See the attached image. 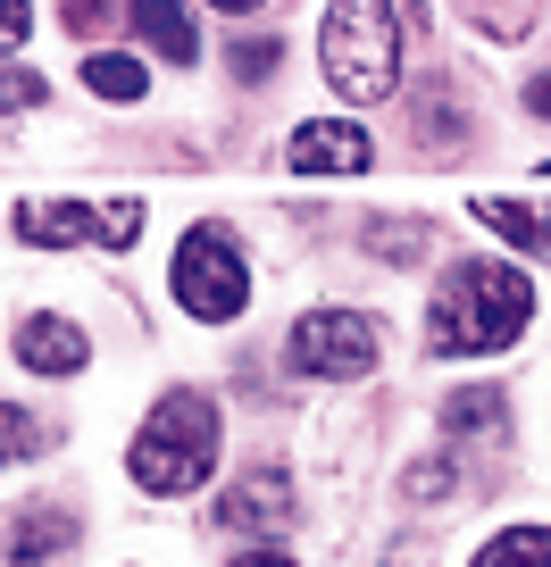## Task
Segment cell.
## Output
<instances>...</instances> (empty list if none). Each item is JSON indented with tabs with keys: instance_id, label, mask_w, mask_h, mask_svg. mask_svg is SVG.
Segmentation results:
<instances>
[{
	"instance_id": "obj_1",
	"label": "cell",
	"mask_w": 551,
	"mask_h": 567,
	"mask_svg": "<svg viewBox=\"0 0 551 567\" xmlns=\"http://www.w3.org/2000/svg\"><path fill=\"white\" fill-rule=\"evenodd\" d=\"M534 318V284L510 259H451L427 301V351L435 359H484L510 351Z\"/></svg>"
},
{
	"instance_id": "obj_2",
	"label": "cell",
	"mask_w": 551,
	"mask_h": 567,
	"mask_svg": "<svg viewBox=\"0 0 551 567\" xmlns=\"http://www.w3.org/2000/svg\"><path fill=\"white\" fill-rule=\"evenodd\" d=\"M217 443H226L217 401L193 392V384H176V392H160V409L143 417V434L125 451V476L143 484L151 501H184V493H201V484L217 476Z\"/></svg>"
},
{
	"instance_id": "obj_3",
	"label": "cell",
	"mask_w": 551,
	"mask_h": 567,
	"mask_svg": "<svg viewBox=\"0 0 551 567\" xmlns=\"http://www.w3.org/2000/svg\"><path fill=\"white\" fill-rule=\"evenodd\" d=\"M318 59L343 101H359V109L385 101L401 84V18H392V0H326Z\"/></svg>"
},
{
	"instance_id": "obj_4",
	"label": "cell",
	"mask_w": 551,
	"mask_h": 567,
	"mask_svg": "<svg viewBox=\"0 0 551 567\" xmlns=\"http://www.w3.org/2000/svg\"><path fill=\"white\" fill-rule=\"evenodd\" d=\"M167 292H176L184 318H201V326H234V318L251 309V259H243V234L217 226V217L184 226L176 267H167Z\"/></svg>"
},
{
	"instance_id": "obj_5",
	"label": "cell",
	"mask_w": 551,
	"mask_h": 567,
	"mask_svg": "<svg viewBox=\"0 0 551 567\" xmlns=\"http://www.w3.org/2000/svg\"><path fill=\"white\" fill-rule=\"evenodd\" d=\"M9 234L34 250H134V234H143V200L118 193V200H18L9 209Z\"/></svg>"
},
{
	"instance_id": "obj_6",
	"label": "cell",
	"mask_w": 551,
	"mask_h": 567,
	"mask_svg": "<svg viewBox=\"0 0 551 567\" xmlns=\"http://www.w3.org/2000/svg\"><path fill=\"white\" fill-rule=\"evenodd\" d=\"M376 359H385V334H376L368 309H309L285 334V368L318 375V384H359Z\"/></svg>"
},
{
	"instance_id": "obj_7",
	"label": "cell",
	"mask_w": 551,
	"mask_h": 567,
	"mask_svg": "<svg viewBox=\"0 0 551 567\" xmlns=\"http://www.w3.org/2000/svg\"><path fill=\"white\" fill-rule=\"evenodd\" d=\"M75 543H84V526H75V509H59V501H34V509L0 517V567H68Z\"/></svg>"
},
{
	"instance_id": "obj_8",
	"label": "cell",
	"mask_w": 551,
	"mask_h": 567,
	"mask_svg": "<svg viewBox=\"0 0 551 567\" xmlns=\"http://www.w3.org/2000/svg\"><path fill=\"white\" fill-rule=\"evenodd\" d=\"M210 526H234V534H285V526H293V476H285V467H243V476L217 493Z\"/></svg>"
},
{
	"instance_id": "obj_9",
	"label": "cell",
	"mask_w": 551,
	"mask_h": 567,
	"mask_svg": "<svg viewBox=\"0 0 551 567\" xmlns=\"http://www.w3.org/2000/svg\"><path fill=\"white\" fill-rule=\"evenodd\" d=\"M368 159H376V142H368V125H351V117H318V125H302V134L285 142L293 176H368Z\"/></svg>"
},
{
	"instance_id": "obj_10",
	"label": "cell",
	"mask_w": 551,
	"mask_h": 567,
	"mask_svg": "<svg viewBox=\"0 0 551 567\" xmlns=\"http://www.w3.org/2000/svg\"><path fill=\"white\" fill-rule=\"evenodd\" d=\"M18 359H25L34 375H75V368L92 359V334H84L75 318H59V309H34V318L18 326Z\"/></svg>"
},
{
	"instance_id": "obj_11",
	"label": "cell",
	"mask_w": 551,
	"mask_h": 567,
	"mask_svg": "<svg viewBox=\"0 0 551 567\" xmlns=\"http://www.w3.org/2000/svg\"><path fill=\"white\" fill-rule=\"evenodd\" d=\"M468 217H477L484 234H501V243L518 250V259H551V200H493V193H477L468 200Z\"/></svg>"
},
{
	"instance_id": "obj_12",
	"label": "cell",
	"mask_w": 551,
	"mask_h": 567,
	"mask_svg": "<svg viewBox=\"0 0 551 567\" xmlns=\"http://www.w3.org/2000/svg\"><path fill=\"white\" fill-rule=\"evenodd\" d=\"M134 34H143L160 59H176V68H193V59H201L193 18H184V0H134Z\"/></svg>"
},
{
	"instance_id": "obj_13",
	"label": "cell",
	"mask_w": 551,
	"mask_h": 567,
	"mask_svg": "<svg viewBox=\"0 0 551 567\" xmlns=\"http://www.w3.org/2000/svg\"><path fill=\"white\" fill-rule=\"evenodd\" d=\"M75 75H84V92H101V101H143L151 92V68L134 51H92Z\"/></svg>"
},
{
	"instance_id": "obj_14",
	"label": "cell",
	"mask_w": 551,
	"mask_h": 567,
	"mask_svg": "<svg viewBox=\"0 0 551 567\" xmlns=\"http://www.w3.org/2000/svg\"><path fill=\"white\" fill-rule=\"evenodd\" d=\"M468 567H551V526H501Z\"/></svg>"
},
{
	"instance_id": "obj_15",
	"label": "cell",
	"mask_w": 551,
	"mask_h": 567,
	"mask_svg": "<svg viewBox=\"0 0 551 567\" xmlns=\"http://www.w3.org/2000/svg\"><path fill=\"white\" fill-rule=\"evenodd\" d=\"M468 142V109L451 101V84H435V101H418V151H460Z\"/></svg>"
},
{
	"instance_id": "obj_16",
	"label": "cell",
	"mask_w": 551,
	"mask_h": 567,
	"mask_svg": "<svg viewBox=\"0 0 551 567\" xmlns=\"http://www.w3.org/2000/svg\"><path fill=\"white\" fill-rule=\"evenodd\" d=\"M501 425H510V409H501V392H484V384H468V392L443 401V434H501Z\"/></svg>"
},
{
	"instance_id": "obj_17",
	"label": "cell",
	"mask_w": 551,
	"mask_h": 567,
	"mask_svg": "<svg viewBox=\"0 0 551 567\" xmlns=\"http://www.w3.org/2000/svg\"><path fill=\"white\" fill-rule=\"evenodd\" d=\"M468 18H477V34H493V42H527L534 18H543V0H468Z\"/></svg>"
},
{
	"instance_id": "obj_18",
	"label": "cell",
	"mask_w": 551,
	"mask_h": 567,
	"mask_svg": "<svg viewBox=\"0 0 551 567\" xmlns=\"http://www.w3.org/2000/svg\"><path fill=\"white\" fill-rule=\"evenodd\" d=\"M34 451H42V417L25 401H0V467L34 460Z\"/></svg>"
},
{
	"instance_id": "obj_19",
	"label": "cell",
	"mask_w": 551,
	"mask_h": 567,
	"mask_svg": "<svg viewBox=\"0 0 551 567\" xmlns=\"http://www.w3.org/2000/svg\"><path fill=\"white\" fill-rule=\"evenodd\" d=\"M401 493H409V501H443V493H451V460H443V451H435V460H418Z\"/></svg>"
},
{
	"instance_id": "obj_20",
	"label": "cell",
	"mask_w": 551,
	"mask_h": 567,
	"mask_svg": "<svg viewBox=\"0 0 551 567\" xmlns=\"http://www.w3.org/2000/svg\"><path fill=\"white\" fill-rule=\"evenodd\" d=\"M276 42H243V51H234V75H243V84H267V75H276Z\"/></svg>"
},
{
	"instance_id": "obj_21",
	"label": "cell",
	"mask_w": 551,
	"mask_h": 567,
	"mask_svg": "<svg viewBox=\"0 0 551 567\" xmlns=\"http://www.w3.org/2000/svg\"><path fill=\"white\" fill-rule=\"evenodd\" d=\"M42 101V75L34 68H0V109H34Z\"/></svg>"
},
{
	"instance_id": "obj_22",
	"label": "cell",
	"mask_w": 551,
	"mask_h": 567,
	"mask_svg": "<svg viewBox=\"0 0 551 567\" xmlns=\"http://www.w3.org/2000/svg\"><path fill=\"white\" fill-rule=\"evenodd\" d=\"M368 243L392 250V259H418V250H427V226H368Z\"/></svg>"
},
{
	"instance_id": "obj_23",
	"label": "cell",
	"mask_w": 551,
	"mask_h": 567,
	"mask_svg": "<svg viewBox=\"0 0 551 567\" xmlns=\"http://www.w3.org/2000/svg\"><path fill=\"white\" fill-rule=\"evenodd\" d=\"M25 34H34V9H25V0H0V51H25Z\"/></svg>"
},
{
	"instance_id": "obj_24",
	"label": "cell",
	"mask_w": 551,
	"mask_h": 567,
	"mask_svg": "<svg viewBox=\"0 0 551 567\" xmlns=\"http://www.w3.org/2000/svg\"><path fill=\"white\" fill-rule=\"evenodd\" d=\"M527 109H534V117H551V75H534V84H527Z\"/></svg>"
},
{
	"instance_id": "obj_25",
	"label": "cell",
	"mask_w": 551,
	"mask_h": 567,
	"mask_svg": "<svg viewBox=\"0 0 551 567\" xmlns=\"http://www.w3.org/2000/svg\"><path fill=\"white\" fill-rule=\"evenodd\" d=\"M226 567H293L285 550H243V559H226Z\"/></svg>"
},
{
	"instance_id": "obj_26",
	"label": "cell",
	"mask_w": 551,
	"mask_h": 567,
	"mask_svg": "<svg viewBox=\"0 0 551 567\" xmlns=\"http://www.w3.org/2000/svg\"><path fill=\"white\" fill-rule=\"evenodd\" d=\"M210 9H226V18H251V9H267V0H210Z\"/></svg>"
},
{
	"instance_id": "obj_27",
	"label": "cell",
	"mask_w": 551,
	"mask_h": 567,
	"mask_svg": "<svg viewBox=\"0 0 551 567\" xmlns=\"http://www.w3.org/2000/svg\"><path fill=\"white\" fill-rule=\"evenodd\" d=\"M385 567H427V559H418V550H409V543H401V550H392V559H385Z\"/></svg>"
}]
</instances>
